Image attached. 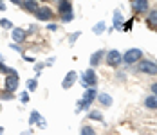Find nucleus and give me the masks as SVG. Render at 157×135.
<instances>
[{
	"instance_id": "obj_1",
	"label": "nucleus",
	"mask_w": 157,
	"mask_h": 135,
	"mask_svg": "<svg viewBox=\"0 0 157 135\" xmlns=\"http://www.w3.org/2000/svg\"><path fill=\"white\" fill-rule=\"evenodd\" d=\"M98 96V92H96L94 87H90V88L85 92V96H83V99L78 103V106H76V112H79V110H83V108H89V105L94 101V97Z\"/></svg>"
},
{
	"instance_id": "obj_2",
	"label": "nucleus",
	"mask_w": 157,
	"mask_h": 135,
	"mask_svg": "<svg viewBox=\"0 0 157 135\" xmlns=\"http://www.w3.org/2000/svg\"><path fill=\"white\" fill-rule=\"evenodd\" d=\"M81 83H83V87L87 88V87H94L96 83H98V77H96V72L94 69H87L83 76H81Z\"/></svg>"
},
{
	"instance_id": "obj_3",
	"label": "nucleus",
	"mask_w": 157,
	"mask_h": 135,
	"mask_svg": "<svg viewBox=\"0 0 157 135\" xmlns=\"http://www.w3.org/2000/svg\"><path fill=\"white\" fill-rule=\"evenodd\" d=\"M141 56H143V52L139 49H130V51H126V54L123 56V61L128 63V65H132V63L141 60Z\"/></svg>"
},
{
	"instance_id": "obj_4",
	"label": "nucleus",
	"mask_w": 157,
	"mask_h": 135,
	"mask_svg": "<svg viewBox=\"0 0 157 135\" xmlns=\"http://www.w3.org/2000/svg\"><path fill=\"white\" fill-rule=\"evenodd\" d=\"M139 70H141V72H144V74L155 76L157 74V65L154 63V61L144 60V61H141V63H139Z\"/></svg>"
},
{
	"instance_id": "obj_5",
	"label": "nucleus",
	"mask_w": 157,
	"mask_h": 135,
	"mask_svg": "<svg viewBox=\"0 0 157 135\" xmlns=\"http://www.w3.org/2000/svg\"><path fill=\"white\" fill-rule=\"evenodd\" d=\"M18 88V74L13 72V74H9L6 77V90L7 92H15Z\"/></svg>"
},
{
	"instance_id": "obj_6",
	"label": "nucleus",
	"mask_w": 157,
	"mask_h": 135,
	"mask_svg": "<svg viewBox=\"0 0 157 135\" xmlns=\"http://www.w3.org/2000/svg\"><path fill=\"white\" fill-rule=\"evenodd\" d=\"M121 60H123L121 52H117V51H110L109 54H107V63H109L110 67H117Z\"/></svg>"
},
{
	"instance_id": "obj_7",
	"label": "nucleus",
	"mask_w": 157,
	"mask_h": 135,
	"mask_svg": "<svg viewBox=\"0 0 157 135\" xmlns=\"http://www.w3.org/2000/svg\"><path fill=\"white\" fill-rule=\"evenodd\" d=\"M76 77H78V74L74 72V70H71V72H67V76L63 77V81H62V87L65 90L67 88H71L72 85H74V81H76Z\"/></svg>"
},
{
	"instance_id": "obj_8",
	"label": "nucleus",
	"mask_w": 157,
	"mask_h": 135,
	"mask_svg": "<svg viewBox=\"0 0 157 135\" xmlns=\"http://www.w3.org/2000/svg\"><path fill=\"white\" fill-rule=\"evenodd\" d=\"M38 20H51L52 18V13H51V9L49 7H38V11L34 13Z\"/></svg>"
},
{
	"instance_id": "obj_9",
	"label": "nucleus",
	"mask_w": 157,
	"mask_h": 135,
	"mask_svg": "<svg viewBox=\"0 0 157 135\" xmlns=\"http://www.w3.org/2000/svg\"><path fill=\"white\" fill-rule=\"evenodd\" d=\"M132 7H134L136 13H144L148 9V2L146 0H134L132 2Z\"/></svg>"
},
{
	"instance_id": "obj_10",
	"label": "nucleus",
	"mask_w": 157,
	"mask_h": 135,
	"mask_svg": "<svg viewBox=\"0 0 157 135\" xmlns=\"http://www.w3.org/2000/svg\"><path fill=\"white\" fill-rule=\"evenodd\" d=\"M11 36H13L15 43H20V42H24V40H25V31L20 29V27H15L13 32H11Z\"/></svg>"
},
{
	"instance_id": "obj_11",
	"label": "nucleus",
	"mask_w": 157,
	"mask_h": 135,
	"mask_svg": "<svg viewBox=\"0 0 157 135\" xmlns=\"http://www.w3.org/2000/svg\"><path fill=\"white\" fill-rule=\"evenodd\" d=\"M71 11H72V6H71L69 0H63L62 4L58 6V13H60V15H67V13H71Z\"/></svg>"
},
{
	"instance_id": "obj_12",
	"label": "nucleus",
	"mask_w": 157,
	"mask_h": 135,
	"mask_svg": "<svg viewBox=\"0 0 157 135\" xmlns=\"http://www.w3.org/2000/svg\"><path fill=\"white\" fill-rule=\"evenodd\" d=\"M144 106L150 110H157V96H148L144 99Z\"/></svg>"
},
{
	"instance_id": "obj_13",
	"label": "nucleus",
	"mask_w": 157,
	"mask_h": 135,
	"mask_svg": "<svg viewBox=\"0 0 157 135\" xmlns=\"http://www.w3.org/2000/svg\"><path fill=\"white\" fill-rule=\"evenodd\" d=\"M24 7H25L27 11H33V13H36L40 6H38V2H36V0H25V2H24Z\"/></svg>"
},
{
	"instance_id": "obj_14",
	"label": "nucleus",
	"mask_w": 157,
	"mask_h": 135,
	"mask_svg": "<svg viewBox=\"0 0 157 135\" xmlns=\"http://www.w3.org/2000/svg\"><path fill=\"white\" fill-rule=\"evenodd\" d=\"M98 99H99V103L103 106H110L112 105V97H110L109 94H101V96H98Z\"/></svg>"
},
{
	"instance_id": "obj_15",
	"label": "nucleus",
	"mask_w": 157,
	"mask_h": 135,
	"mask_svg": "<svg viewBox=\"0 0 157 135\" xmlns=\"http://www.w3.org/2000/svg\"><path fill=\"white\" fill-rule=\"evenodd\" d=\"M114 25H116V29H121L123 27V16H121L119 11L114 13Z\"/></svg>"
},
{
	"instance_id": "obj_16",
	"label": "nucleus",
	"mask_w": 157,
	"mask_h": 135,
	"mask_svg": "<svg viewBox=\"0 0 157 135\" xmlns=\"http://www.w3.org/2000/svg\"><path fill=\"white\" fill-rule=\"evenodd\" d=\"M103 54H105L103 51H96V52H94V56L90 58V67H96V65L99 63V60H101V56H103Z\"/></svg>"
},
{
	"instance_id": "obj_17",
	"label": "nucleus",
	"mask_w": 157,
	"mask_h": 135,
	"mask_svg": "<svg viewBox=\"0 0 157 135\" xmlns=\"http://www.w3.org/2000/svg\"><path fill=\"white\" fill-rule=\"evenodd\" d=\"M148 24H150V25H157V9L150 11V15H148Z\"/></svg>"
},
{
	"instance_id": "obj_18",
	"label": "nucleus",
	"mask_w": 157,
	"mask_h": 135,
	"mask_svg": "<svg viewBox=\"0 0 157 135\" xmlns=\"http://www.w3.org/2000/svg\"><path fill=\"white\" fill-rule=\"evenodd\" d=\"M92 31H94V34H101V32H105V22H99V24H96Z\"/></svg>"
},
{
	"instance_id": "obj_19",
	"label": "nucleus",
	"mask_w": 157,
	"mask_h": 135,
	"mask_svg": "<svg viewBox=\"0 0 157 135\" xmlns=\"http://www.w3.org/2000/svg\"><path fill=\"white\" fill-rule=\"evenodd\" d=\"M38 119H40V114H38V110H33L31 117H29V126H33L34 122H38Z\"/></svg>"
},
{
	"instance_id": "obj_20",
	"label": "nucleus",
	"mask_w": 157,
	"mask_h": 135,
	"mask_svg": "<svg viewBox=\"0 0 157 135\" xmlns=\"http://www.w3.org/2000/svg\"><path fill=\"white\" fill-rule=\"evenodd\" d=\"M89 117L94 121H103V115H101V112H98V110H92L90 114H89Z\"/></svg>"
},
{
	"instance_id": "obj_21",
	"label": "nucleus",
	"mask_w": 157,
	"mask_h": 135,
	"mask_svg": "<svg viewBox=\"0 0 157 135\" xmlns=\"http://www.w3.org/2000/svg\"><path fill=\"white\" fill-rule=\"evenodd\" d=\"M36 88H38V81H36V79H29V81H27V90H29V92H34Z\"/></svg>"
},
{
	"instance_id": "obj_22",
	"label": "nucleus",
	"mask_w": 157,
	"mask_h": 135,
	"mask_svg": "<svg viewBox=\"0 0 157 135\" xmlns=\"http://www.w3.org/2000/svg\"><path fill=\"white\" fill-rule=\"evenodd\" d=\"M81 135H96V132L92 130V126H83L81 128Z\"/></svg>"
},
{
	"instance_id": "obj_23",
	"label": "nucleus",
	"mask_w": 157,
	"mask_h": 135,
	"mask_svg": "<svg viewBox=\"0 0 157 135\" xmlns=\"http://www.w3.org/2000/svg\"><path fill=\"white\" fill-rule=\"evenodd\" d=\"M0 25H2L4 29H11V27H13V24H11L7 18H2V20H0Z\"/></svg>"
},
{
	"instance_id": "obj_24",
	"label": "nucleus",
	"mask_w": 157,
	"mask_h": 135,
	"mask_svg": "<svg viewBox=\"0 0 157 135\" xmlns=\"http://www.w3.org/2000/svg\"><path fill=\"white\" fill-rule=\"evenodd\" d=\"M0 72H7V74H13L15 70H13V69H9V67H6L4 63H0Z\"/></svg>"
},
{
	"instance_id": "obj_25",
	"label": "nucleus",
	"mask_w": 157,
	"mask_h": 135,
	"mask_svg": "<svg viewBox=\"0 0 157 135\" xmlns=\"http://www.w3.org/2000/svg\"><path fill=\"white\" fill-rule=\"evenodd\" d=\"M20 99H22V103H27V101H29V94H27V92H22Z\"/></svg>"
},
{
	"instance_id": "obj_26",
	"label": "nucleus",
	"mask_w": 157,
	"mask_h": 135,
	"mask_svg": "<svg viewBox=\"0 0 157 135\" xmlns=\"http://www.w3.org/2000/svg\"><path fill=\"white\" fill-rule=\"evenodd\" d=\"M72 18H74V15H72V11H71V13H67V15H63V22H71Z\"/></svg>"
},
{
	"instance_id": "obj_27",
	"label": "nucleus",
	"mask_w": 157,
	"mask_h": 135,
	"mask_svg": "<svg viewBox=\"0 0 157 135\" xmlns=\"http://www.w3.org/2000/svg\"><path fill=\"white\" fill-rule=\"evenodd\" d=\"M79 36H81V32H74V34H71V43H74V42H76V38H79Z\"/></svg>"
},
{
	"instance_id": "obj_28",
	"label": "nucleus",
	"mask_w": 157,
	"mask_h": 135,
	"mask_svg": "<svg viewBox=\"0 0 157 135\" xmlns=\"http://www.w3.org/2000/svg\"><path fill=\"white\" fill-rule=\"evenodd\" d=\"M38 126H40V128H45V126H47L45 119H42V117H40V119H38Z\"/></svg>"
},
{
	"instance_id": "obj_29",
	"label": "nucleus",
	"mask_w": 157,
	"mask_h": 135,
	"mask_svg": "<svg viewBox=\"0 0 157 135\" xmlns=\"http://www.w3.org/2000/svg\"><path fill=\"white\" fill-rule=\"evenodd\" d=\"M130 27H132V22H126V24H123V27H121V29H130Z\"/></svg>"
},
{
	"instance_id": "obj_30",
	"label": "nucleus",
	"mask_w": 157,
	"mask_h": 135,
	"mask_svg": "<svg viewBox=\"0 0 157 135\" xmlns=\"http://www.w3.org/2000/svg\"><path fill=\"white\" fill-rule=\"evenodd\" d=\"M56 29H58L56 24H49V31H56Z\"/></svg>"
},
{
	"instance_id": "obj_31",
	"label": "nucleus",
	"mask_w": 157,
	"mask_h": 135,
	"mask_svg": "<svg viewBox=\"0 0 157 135\" xmlns=\"http://www.w3.org/2000/svg\"><path fill=\"white\" fill-rule=\"evenodd\" d=\"M42 69H44V65H42V63H38V65H36V69H34V70H36V72H38V74H40V70H42Z\"/></svg>"
},
{
	"instance_id": "obj_32",
	"label": "nucleus",
	"mask_w": 157,
	"mask_h": 135,
	"mask_svg": "<svg viewBox=\"0 0 157 135\" xmlns=\"http://www.w3.org/2000/svg\"><path fill=\"white\" fill-rule=\"evenodd\" d=\"M152 92H154V96H157V83L152 85Z\"/></svg>"
},
{
	"instance_id": "obj_33",
	"label": "nucleus",
	"mask_w": 157,
	"mask_h": 135,
	"mask_svg": "<svg viewBox=\"0 0 157 135\" xmlns=\"http://www.w3.org/2000/svg\"><path fill=\"white\" fill-rule=\"evenodd\" d=\"M11 49H15V51H18V52L22 51V49H20V47H18V45H16V43H11Z\"/></svg>"
},
{
	"instance_id": "obj_34",
	"label": "nucleus",
	"mask_w": 157,
	"mask_h": 135,
	"mask_svg": "<svg viewBox=\"0 0 157 135\" xmlns=\"http://www.w3.org/2000/svg\"><path fill=\"white\" fill-rule=\"evenodd\" d=\"M11 2H13V4H20V0H11Z\"/></svg>"
},
{
	"instance_id": "obj_35",
	"label": "nucleus",
	"mask_w": 157,
	"mask_h": 135,
	"mask_svg": "<svg viewBox=\"0 0 157 135\" xmlns=\"http://www.w3.org/2000/svg\"><path fill=\"white\" fill-rule=\"evenodd\" d=\"M0 135H4V128H0Z\"/></svg>"
},
{
	"instance_id": "obj_36",
	"label": "nucleus",
	"mask_w": 157,
	"mask_h": 135,
	"mask_svg": "<svg viewBox=\"0 0 157 135\" xmlns=\"http://www.w3.org/2000/svg\"><path fill=\"white\" fill-rule=\"evenodd\" d=\"M56 2H60V4H62V2H63V0H56Z\"/></svg>"
},
{
	"instance_id": "obj_37",
	"label": "nucleus",
	"mask_w": 157,
	"mask_h": 135,
	"mask_svg": "<svg viewBox=\"0 0 157 135\" xmlns=\"http://www.w3.org/2000/svg\"><path fill=\"white\" fill-rule=\"evenodd\" d=\"M0 2H2V0H0Z\"/></svg>"
}]
</instances>
